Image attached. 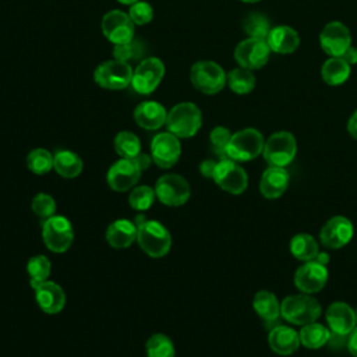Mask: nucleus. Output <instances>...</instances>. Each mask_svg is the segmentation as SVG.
Listing matches in <instances>:
<instances>
[{
    "instance_id": "nucleus-1",
    "label": "nucleus",
    "mask_w": 357,
    "mask_h": 357,
    "mask_svg": "<svg viewBox=\"0 0 357 357\" xmlns=\"http://www.w3.org/2000/svg\"><path fill=\"white\" fill-rule=\"evenodd\" d=\"M322 307L317 298L307 293L286 296L280 303V317L291 325H307L318 321Z\"/></svg>"
},
{
    "instance_id": "nucleus-2",
    "label": "nucleus",
    "mask_w": 357,
    "mask_h": 357,
    "mask_svg": "<svg viewBox=\"0 0 357 357\" xmlns=\"http://www.w3.org/2000/svg\"><path fill=\"white\" fill-rule=\"evenodd\" d=\"M202 126V113L192 102H181L167 112V131L177 138L194 137Z\"/></svg>"
},
{
    "instance_id": "nucleus-3",
    "label": "nucleus",
    "mask_w": 357,
    "mask_h": 357,
    "mask_svg": "<svg viewBox=\"0 0 357 357\" xmlns=\"http://www.w3.org/2000/svg\"><path fill=\"white\" fill-rule=\"evenodd\" d=\"M137 243L146 255L160 258L169 252L172 236L162 223L146 219L142 225L137 226Z\"/></svg>"
},
{
    "instance_id": "nucleus-4",
    "label": "nucleus",
    "mask_w": 357,
    "mask_h": 357,
    "mask_svg": "<svg viewBox=\"0 0 357 357\" xmlns=\"http://www.w3.org/2000/svg\"><path fill=\"white\" fill-rule=\"evenodd\" d=\"M264 135L255 128H243L234 134L226 148V156L234 162H248L262 153Z\"/></svg>"
},
{
    "instance_id": "nucleus-5",
    "label": "nucleus",
    "mask_w": 357,
    "mask_h": 357,
    "mask_svg": "<svg viewBox=\"0 0 357 357\" xmlns=\"http://www.w3.org/2000/svg\"><path fill=\"white\" fill-rule=\"evenodd\" d=\"M227 74L223 68L211 60H202L192 64L190 70V79L195 89L205 95H215L226 85Z\"/></svg>"
},
{
    "instance_id": "nucleus-6",
    "label": "nucleus",
    "mask_w": 357,
    "mask_h": 357,
    "mask_svg": "<svg viewBox=\"0 0 357 357\" xmlns=\"http://www.w3.org/2000/svg\"><path fill=\"white\" fill-rule=\"evenodd\" d=\"M297 152V142L291 132L276 131L265 139L262 155L269 166L286 167L290 165Z\"/></svg>"
},
{
    "instance_id": "nucleus-7",
    "label": "nucleus",
    "mask_w": 357,
    "mask_h": 357,
    "mask_svg": "<svg viewBox=\"0 0 357 357\" xmlns=\"http://www.w3.org/2000/svg\"><path fill=\"white\" fill-rule=\"evenodd\" d=\"M42 238L52 252H66L74 241V229L71 222L61 215L50 216L42 223Z\"/></svg>"
},
{
    "instance_id": "nucleus-8",
    "label": "nucleus",
    "mask_w": 357,
    "mask_h": 357,
    "mask_svg": "<svg viewBox=\"0 0 357 357\" xmlns=\"http://www.w3.org/2000/svg\"><path fill=\"white\" fill-rule=\"evenodd\" d=\"M132 68L130 63L120 60H107L99 64L93 73L95 82L109 91H120L131 85Z\"/></svg>"
},
{
    "instance_id": "nucleus-9",
    "label": "nucleus",
    "mask_w": 357,
    "mask_h": 357,
    "mask_svg": "<svg viewBox=\"0 0 357 357\" xmlns=\"http://www.w3.org/2000/svg\"><path fill=\"white\" fill-rule=\"evenodd\" d=\"M153 190L156 198L166 206H181L191 195L188 181L176 173H167L159 177Z\"/></svg>"
},
{
    "instance_id": "nucleus-10",
    "label": "nucleus",
    "mask_w": 357,
    "mask_h": 357,
    "mask_svg": "<svg viewBox=\"0 0 357 357\" xmlns=\"http://www.w3.org/2000/svg\"><path fill=\"white\" fill-rule=\"evenodd\" d=\"M165 75V64L158 57H145L132 73L131 86L139 95L152 93Z\"/></svg>"
},
{
    "instance_id": "nucleus-11",
    "label": "nucleus",
    "mask_w": 357,
    "mask_h": 357,
    "mask_svg": "<svg viewBox=\"0 0 357 357\" xmlns=\"http://www.w3.org/2000/svg\"><path fill=\"white\" fill-rule=\"evenodd\" d=\"M212 180L226 192L238 195L245 191L248 185V176L245 170L234 160L226 158L216 163Z\"/></svg>"
},
{
    "instance_id": "nucleus-12",
    "label": "nucleus",
    "mask_w": 357,
    "mask_h": 357,
    "mask_svg": "<svg viewBox=\"0 0 357 357\" xmlns=\"http://www.w3.org/2000/svg\"><path fill=\"white\" fill-rule=\"evenodd\" d=\"M102 33L113 45H120L134 39L135 24L130 18L128 13L121 10H110L102 17L100 22Z\"/></svg>"
},
{
    "instance_id": "nucleus-13",
    "label": "nucleus",
    "mask_w": 357,
    "mask_h": 357,
    "mask_svg": "<svg viewBox=\"0 0 357 357\" xmlns=\"http://www.w3.org/2000/svg\"><path fill=\"white\" fill-rule=\"evenodd\" d=\"M271 49L265 39L247 38L241 40L234 49V59L240 67L248 70H258L269 60Z\"/></svg>"
},
{
    "instance_id": "nucleus-14",
    "label": "nucleus",
    "mask_w": 357,
    "mask_h": 357,
    "mask_svg": "<svg viewBox=\"0 0 357 357\" xmlns=\"http://www.w3.org/2000/svg\"><path fill=\"white\" fill-rule=\"evenodd\" d=\"M142 170L134 159H119L107 170L106 180L112 190L124 192L132 190L141 178Z\"/></svg>"
},
{
    "instance_id": "nucleus-15",
    "label": "nucleus",
    "mask_w": 357,
    "mask_h": 357,
    "mask_svg": "<svg viewBox=\"0 0 357 357\" xmlns=\"http://www.w3.org/2000/svg\"><path fill=\"white\" fill-rule=\"evenodd\" d=\"M354 234L353 223L349 218L336 215L326 220L321 227L319 240L321 244L329 250H339L350 243Z\"/></svg>"
},
{
    "instance_id": "nucleus-16",
    "label": "nucleus",
    "mask_w": 357,
    "mask_h": 357,
    "mask_svg": "<svg viewBox=\"0 0 357 357\" xmlns=\"http://www.w3.org/2000/svg\"><path fill=\"white\" fill-rule=\"evenodd\" d=\"M180 138L172 132H159L151 141V156L155 165L162 169L173 167L181 155Z\"/></svg>"
},
{
    "instance_id": "nucleus-17",
    "label": "nucleus",
    "mask_w": 357,
    "mask_h": 357,
    "mask_svg": "<svg viewBox=\"0 0 357 357\" xmlns=\"http://www.w3.org/2000/svg\"><path fill=\"white\" fill-rule=\"evenodd\" d=\"M328 282V268L317 261L300 265L294 273V284L301 293L314 294L321 291Z\"/></svg>"
},
{
    "instance_id": "nucleus-18",
    "label": "nucleus",
    "mask_w": 357,
    "mask_h": 357,
    "mask_svg": "<svg viewBox=\"0 0 357 357\" xmlns=\"http://www.w3.org/2000/svg\"><path fill=\"white\" fill-rule=\"evenodd\" d=\"M319 45L332 57H340L351 46L349 28L340 21L328 22L319 33Z\"/></svg>"
},
{
    "instance_id": "nucleus-19",
    "label": "nucleus",
    "mask_w": 357,
    "mask_h": 357,
    "mask_svg": "<svg viewBox=\"0 0 357 357\" xmlns=\"http://www.w3.org/2000/svg\"><path fill=\"white\" fill-rule=\"evenodd\" d=\"M325 319L331 333L347 337L357 326L354 310L343 301L332 303L325 311Z\"/></svg>"
},
{
    "instance_id": "nucleus-20",
    "label": "nucleus",
    "mask_w": 357,
    "mask_h": 357,
    "mask_svg": "<svg viewBox=\"0 0 357 357\" xmlns=\"http://www.w3.org/2000/svg\"><path fill=\"white\" fill-rule=\"evenodd\" d=\"M35 290V300L39 308L46 314H57L66 305V293L60 284L52 280H46L36 287Z\"/></svg>"
},
{
    "instance_id": "nucleus-21",
    "label": "nucleus",
    "mask_w": 357,
    "mask_h": 357,
    "mask_svg": "<svg viewBox=\"0 0 357 357\" xmlns=\"http://www.w3.org/2000/svg\"><path fill=\"white\" fill-rule=\"evenodd\" d=\"M290 181L289 172L286 167H278V166H269L264 170L261 180H259V191L264 198L268 199H276L283 195V192L287 190Z\"/></svg>"
},
{
    "instance_id": "nucleus-22",
    "label": "nucleus",
    "mask_w": 357,
    "mask_h": 357,
    "mask_svg": "<svg viewBox=\"0 0 357 357\" xmlns=\"http://www.w3.org/2000/svg\"><path fill=\"white\" fill-rule=\"evenodd\" d=\"M167 112L156 100H144L134 109V120L144 130H158L166 124Z\"/></svg>"
},
{
    "instance_id": "nucleus-23",
    "label": "nucleus",
    "mask_w": 357,
    "mask_h": 357,
    "mask_svg": "<svg viewBox=\"0 0 357 357\" xmlns=\"http://www.w3.org/2000/svg\"><path fill=\"white\" fill-rule=\"evenodd\" d=\"M271 350L279 356H290L300 347V335L290 326L278 325L268 335Z\"/></svg>"
},
{
    "instance_id": "nucleus-24",
    "label": "nucleus",
    "mask_w": 357,
    "mask_h": 357,
    "mask_svg": "<svg viewBox=\"0 0 357 357\" xmlns=\"http://www.w3.org/2000/svg\"><path fill=\"white\" fill-rule=\"evenodd\" d=\"M266 43L272 52H276L280 54H289L298 47L300 36L293 28L287 25H279V26L271 28L266 36Z\"/></svg>"
},
{
    "instance_id": "nucleus-25",
    "label": "nucleus",
    "mask_w": 357,
    "mask_h": 357,
    "mask_svg": "<svg viewBox=\"0 0 357 357\" xmlns=\"http://www.w3.org/2000/svg\"><path fill=\"white\" fill-rule=\"evenodd\" d=\"M106 241L117 250L130 247L137 241V226L127 219H117L106 229Z\"/></svg>"
},
{
    "instance_id": "nucleus-26",
    "label": "nucleus",
    "mask_w": 357,
    "mask_h": 357,
    "mask_svg": "<svg viewBox=\"0 0 357 357\" xmlns=\"http://www.w3.org/2000/svg\"><path fill=\"white\" fill-rule=\"evenodd\" d=\"M53 169L61 177L74 178L81 174L84 169V162L75 152L63 149L57 151L53 155Z\"/></svg>"
},
{
    "instance_id": "nucleus-27",
    "label": "nucleus",
    "mask_w": 357,
    "mask_h": 357,
    "mask_svg": "<svg viewBox=\"0 0 357 357\" xmlns=\"http://www.w3.org/2000/svg\"><path fill=\"white\" fill-rule=\"evenodd\" d=\"M252 308L264 321L268 322L276 321L280 317V303L276 296L268 290H259L254 294Z\"/></svg>"
},
{
    "instance_id": "nucleus-28",
    "label": "nucleus",
    "mask_w": 357,
    "mask_h": 357,
    "mask_svg": "<svg viewBox=\"0 0 357 357\" xmlns=\"http://www.w3.org/2000/svg\"><path fill=\"white\" fill-rule=\"evenodd\" d=\"M300 343L307 349H319L329 343L331 339V331L328 326L319 324V322H310L307 325H303L300 332Z\"/></svg>"
},
{
    "instance_id": "nucleus-29",
    "label": "nucleus",
    "mask_w": 357,
    "mask_h": 357,
    "mask_svg": "<svg viewBox=\"0 0 357 357\" xmlns=\"http://www.w3.org/2000/svg\"><path fill=\"white\" fill-rule=\"evenodd\" d=\"M290 252L294 258L303 262L314 261L319 252V247L317 240L307 233H298L290 240Z\"/></svg>"
},
{
    "instance_id": "nucleus-30",
    "label": "nucleus",
    "mask_w": 357,
    "mask_h": 357,
    "mask_svg": "<svg viewBox=\"0 0 357 357\" xmlns=\"http://www.w3.org/2000/svg\"><path fill=\"white\" fill-rule=\"evenodd\" d=\"M350 75V64L343 57H331L321 67V77L328 85H340Z\"/></svg>"
},
{
    "instance_id": "nucleus-31",
    "label": "nucleus",
    "mask_w": 357,
    "mask_h": 357,
    "mask_svg": "<svg viewBox=\"0 0 357 357\" xmlns=\"http://www.w3.org/2000/svg\"><path fill=\"white\" fill-rule=\"evenodd\" d=\"M226 82L229 84V88L238 95L250 93L255 88V77L252 70L244 67H237L229 71Z\"/></svg>"
},
{
    "instance_id": "nucleus-32",
    "label": "nucleus",
    "mask_w": 357,
    "mask_h": 357,
    "mask_svg": "<svg viewBox=\"0 0 357 357\" xmlns=\"http://www.w3.org/2000/svg\"><path fill=\"white\" fill-rule=\"evenodd\" d=\"M114 151L120 158L135 159L141 152V141L131 131H120L113 141Z\"/></svg>"
},
{
    "instance_id": "nucleus-33",
    "label": "nucleus",
    "mask_w": 357,
    "mask_h": 357,
    "mask_svg": "<svg viewBox=\"0 0 357 357\" xmlns=\"http://www.w3.org/2000/svg\"><path fill=\"white\" fill-rule=\"evenodd\" d=\"M52 271V264L47 257L45 255H35L29 258L26 264V272L29 276V283L33 287L47 280Z\"/></svg>"
},
{
    "instance_id": "nucleus-34",
    "label": "nucleus",
    "mask_w": 357,
    "mask_h": 357,
    "mask_svg": "<svg viewBox=\"0 0 357 357\" xmlns=\"http://www.w3.org/2000/svg\"><path fill=\"white\" fill-rule=\"evenodd\" d=\"M241 26H243L244 32L248 35V38H258V39H265V40L271 31L268 18L257 11L247 14L243 18Z\"/></svg>"
},
{
    "instance_id": "nucleus-35",
    "label": "nucleus",
    "mask_w": 357,
    "mask_h": 357,
    "mask_svg": "<svg viewBox=\"0 0 357 357\" xmlns=\"http://www.w3.org/2000/svg\"><path fill=\"white\" fill-rule=\"evenodd\" d=\"M146 357H174V344L163 333L152 335L145 344Z\"/></svg>"
},
{
    "instance_id": "nucleus-36",
    "label": "nucleus",
    "mask_w": 357,
    "mask_h": 357,
    "mask_svg": "<svg viewBox=\"0 0 357 357\" xmlns=\"http://www.w3.org/2000/svg\"><path fill=\"white\" fill-rule=\"evenodd\" d=\"M26 166L35 174H46L53 169V155L45 148H35L26 156Z\"/></svg>"
},
{
    "instance_id": "nucleus-37",
    "label": "nucleus",
    "mask_w": 357,
    "mask_h": 357,
    "mask_svg": "<svg viewBox=\"0 0 357 357\" xmlns=\"http://www.w3.org/2000/svg\"><path fill=\"white\" fill-rule=\"evenodd\" d=\"M145 54V45L138 39H131L130 42L114 45L113 56L116 60L130 63L131 60H138Z\"/></svg>"
},
{
    "instance_id": "nucleus-38",
    "label": "nucleus",
    "mask_w": 357,
    "mask_h": 357,
    "mask_svg": "<svg viewBox=\"0 0 357 357\" xmlns=\"http://www.w3.org/2000/svg\"><path fill=\"white\" fill-rule=\"evenodd\" d=\"M155 198H156L155 190L151 188L149 185H135L128 195V204L135 211L144 212L153 205Z\"/></svg>"
},
{
    "instance_id": "nucleus-39",
    "label": "nucleus",
    "mask_w": 357,
    "mask_h": 357,
    "mask_svg": "<svg viewBox=\"0 0 357 357\" xmlns=\"http://www.w3.org/2000/svg\"><path fill=\"white\" fill-rule=\"evenodd\" d=\"M31 206H32L33 213L42 220H46L56 213V201L53 199L52 195H49L46 192L36 194L32 199Z\"/></svg>"
},
{
    "instance_id": "nucleus-40",
    "label": "nucleus",
    "mask_w": 357,
    "mask_h": 357,
    "mask_svg": "<svg viewBox=\"0 0 357 357\" xmlns=\"http://www.w3.org/2000/svg\"><path fill=\"white\" fill-rule=\"evenodd\" d=\"M231 138V132L222 126L215 127L209 134V141L213 152L220 156V159H226V148L229 145V141Z\"/></svg>"
},
{
    "instance_id": "nucleus-41",
    "label": "nucleus",
    "mask_w": 357,
    "mask_h": 357,
    "mask_svg": "<svg viewBox=\"0 0 357 357\" xmlns=\"http://www.w3.org/2000/svg\"><path fill=\"white\" fill-rule=\"evenodd\" d=\"M128 15L135 25H146L153 18V8L146 1H135L130 6Z\"/></svg>"
},
{
    "instance_id": "nucleus-42",
    "label": "nucleus",
    "mask_w": 357,
    "mask_h": 357,
    "mask_svg": "<svg viewBox=\"0 0 357 357\" xmlns=\"http://www.w3.org/2000/svg\"><path fill=\"white\" fill-rule=\"evenodd\" d=\"M216 163L215 160L212 159H206V160H202L201 165H199V172L204 177H208V178H212L213 177V173H215V167H216Z\"/></svg>"
},
{
    "instance_id": "nucleus-43",
    "label": "nucleus",
    "mask_w": 357,
    "mask_h": 357,
    "mask_svg": "<svg viewBox=\"0 0 357 357\" xmlns=\"http://www.w3.org/2000/svg\"><path fill=\"white\" fill-rule=\"evenodd\" d=\"M347 350L350 351L351 356L357 357V326L351 331V333L347 336Z\"/></svg>"
},
{
    "instance_id": "nucleus-44",
    "label": "nucleus",
    "mask_w": 357,
    "mask_h": 357,
    "mask_svg": "<svg viewBox=\"0 0 357 357\" xmlns=\"http://www.w3.org/2000/svg\"><path fill=\"white\" fill-rule=\"evenodd\" d=\"M135 162H137V165L139 166V169L144 172V170H146L149 166H151V163L153 162L152 160V156H149L148 153H144V152H139V155L134 159Z\"/></svg>"
},
{
    "instance_id": "nucleus-45",
    "label": "nucleus",
    "mask_w": 357,
    "mask_h": 357,
    "mask_svg": "<svg viewBox=\"0 0 357 357\" xmlns=\"http://www.w3.org/2000/svg\"><path fill=\"white\" fill-rule=\"evenodd\" d=\"M347 131L354 139H357V109L354 110V113L350 116L347 121Z\"/></svg>"
},
{
    "instance_id": "nucleus-46",
    "label": "nucleus",
    "mask_w": 357,
    "mask_h": 357,
    "mask_svg": "<svg viewBox=\"0 0 357 357\" xmlns=\"http://www.w3.org/2000/svg\"><path fill=\"white\" fill-rule=\"evenodd\" d=\"M340 57H343L350 66H351V64H356V63H357V49L353 47V46H350V47H347V50H346Z\"/></svg>"
},
{
    "instance_id": "nucleus-47",
    "label": "nucleus",
    "mask_w": 357,
    "mask_h": 357,
    "mask_svg": "<svg viewBox=\"0 0 357 357\" xmlns=\"http://www.w3.org/2000/svg\"><path fill=\"white\" fill-rule=\"evenodd\" d=\"M329 259H331V257H329V254H328V252H322V251H319L314 261H317V262H319V264H322V265H325V266H326V265H328V262H329Z\"/></svg>"
},
{
    "instance_id": "nucleus-48",
    "label": "nucleus",
    "mask_w": 357,
    "mask_h": 357,
    "mask_svg": "<svg viewBox=\"0 0 357 357\" xmlns=\"http://www.w3.org/2000/svg\"><path fill=\"white\" fill-rule=\"evenodd\" d=\"M117 1H120L121 4H127V6L130 4V6H131V4H134V3L138 1V0H117Z\"/></svg>"
},
{
    "instance_id": "nucleus-49",
    "label": "nucleus",
    "mask_w": 357,
    "mask_h": 357,
    "mask_svg": "<svg viewBox=\"0 0 357 357\" xmlns=\"http://www.w3.org/2000/svg\"><path fill=\"white\" fill-rule=\"evenodd\" d=\"M241 1H244V3H257L259 0H241Z\"/></svg>"
},
{
    "instance_id": "nucleus-50",
    "label": "nucleus",
    "mask_w": 357,
    "mask_h": 357,
    "mask_svg": "<svg viewBox=\"0 0 357 357\" xmlns=\"http://www.w3.org/2000/svg\"><path fill=\"white\" fill-rule=\"evenodd\" d=\"M354 314H356V324H357V310H354Z\"/></svg>"
}]
</instances>
